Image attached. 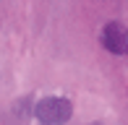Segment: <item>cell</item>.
I'll use <instances>...</instances> for the list:
<instances>
[{"label": "cell", "mask_w": 128, "mask_h": 125, "mask_svg": "<svg viewBox=\"0 0 128 125\" xmlns=\"http://www.w3.org/2000/svg\"><path fill=\"white\" fill-rule=\"evenodd\" d=\"M73 117V102L60 94H47L34 104V120L39 125H68Z\"/></svg>", "instance_id": "cell-1"}, {"label": "cell", "mask_w": 128, "mask_h": 125, "mask_svg": "<svg viewBox=\"0 0 128 125\" xmlns=\"http://www.w3.org/2000/svg\"><path fill=\"white\" fill-rule=\"evenodd\" d=\"M100 44L110 55H128V26L123 21H107L100 29Z\"/></svg>", "instance_id": "cell-2"}, {"label": "cell", "mask_w": 128, "mask_h": 125, "mask_svg": "<svg viewBox=\"0 0 128 125\" xmlns=\"http://www.w3.org/2000/svg\"><path fill=\"white\" fill-rule=\"evenodd\" d=\"M34 96L32 94H24L8 107V115H10V125H26L29 120L34 117Z\"/></svg>", "instance_id": "cell-3"}, {"label": "cell", "mask_w": 128, "mask_h": 125, "mask_svg": "<svg viewBox=\"0 0 128 125\" xmlns=\"http://www.w3.org/2000/svg\"><path fill=\"white\" fill-rule=\"evenodd\" d=\"M0 125H10V115H8V110H3V107H0Z\"/></svg>", "instance_id": "cell-4"}, {"label": "cell", "mask_w": 128, "mask_h": 125, "mask_svg": "<svg viewBox=\"0 0 128 125\" xmlns=\"http://www.w3.org/2000/svg\"><path fill=\"white\" fill-rule=\"evenodd\" d=\"M89 125H102V123H89Z\"/></svg>", "instance_id": "cell-5"}]
</instances>
